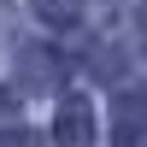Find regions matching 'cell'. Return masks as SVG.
<instances>
[{
    "instance_id": "6da1fadb",
    "label": "cell",
    "mask_w": 147,
    "mask_h": 147,
    "mask_svg": "<svg viewBox=\"0 0 147 147\" xmlns=\"http://www.w3.org/2000/svg\"><path fill=\"white\" fill-rule=\"evenodd\" d=\"M53 147H94V106L82 94H71L59 106V124H53Z\"/></svg>"
},
{
    "instance_id": "7a4b0ae2",
    "label": "cell",
    "mask_w": 147,
    "mask_h": 147,
    "mask_svg": "<svg viewBox=\"0 0 147 147\" xmlns=\"http://www.w3.org/2000/svg\"><path fill=\"white\" fill-rule=\"evenodd\" d=\"M112 136H118V147H136L141 136H147V88H118V100H112Z\"/></svg>"
},
{
    "instance_id": "3957f363",
    "label": "cell",
    "mask_w": 147,
    "mask_h": 147,
    "mask_svg": "<svg viewBox=\"0 0 147 147\" xmlns=\"http://www.w3.org/2000/svg\"><path fill=\"white\" fill-rule=\"evenodd\" d=\"M24 82L30 88H53L59 82V59L41 53V47H24Z\"/></svg>"
},
{
    "instance_id": "277c9868",
    "label": "cell",
    "mask_w": 147,
    "mask_h": 147,
    "mask_svg": "<svg viewBox=\"0 0 147 147\" xmlns=\"http://www.w3.org/2000/svg\"><path fill=\"white\" fill-rule=\"evenodd\" d=\"M35 12H41L53 30H71V24H77V0H35Z\"/></svg>"
},
{
    "instance_id": "5b68a950",
    "label": "cell",
    "mask_w": 147,
    "mask_h": 147,
    "mask_svg": "<svg viewBox=\"0 0 147 147\" xmlns=\"http://www.w3.org/2000/svg\"><path fill=\"white\" fill-rule=\"evenodd\" d=\"M0 147H41L35 129H0Z\"/></svg>"
},
{
    "instance_id": "8992f818",
    "label": "cell",
    "mask_w": 147,
    "mask_h": 147,
    "mask_svg": "<svg viewBox=\"0 0 147 147\" xmlns=\"http://www.w3.org/2000/svg\"><path fill=\"white\" fill-rule=\"evenodd\" d=\"M12 112H18V94H12V88H0V118H12Z\"/></svg>"
},
{
    "instance_id": "52a82bcc",
    "label": "cell",
    "mask_w": 147,
    "mask_h": 147,
    "mask_svg": "<svg viewBox=\"0 0 147 147\" xmlns=\"http://www.w3.org/2000/svg\"><path fill=\"white\" fill-rule=\"evenodd\" d=\"M136 147H147V136H141V141H136Z\"/></svg>"
}]
</instances>
